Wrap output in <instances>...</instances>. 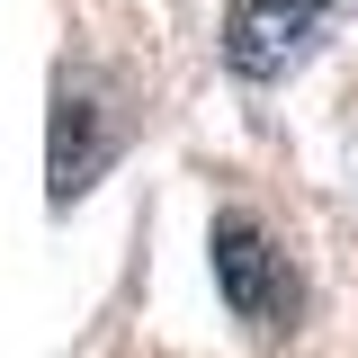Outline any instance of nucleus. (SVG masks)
<instances>
[{"instance_id":"1","label":"nucleus","mask_w":358,"mask_h":358,"mask_svg":"<svg viewBox=\"0 0 358 358\" xmlns=\"http://www.w3.org/2000/svg\"><path fill=\"white\" fill-rule=\"evenodd\" d=\"M206 251H215V287H224V305H233V322H251L260 341H278L296 322V268L268 242V224L242 215V206H224L215 233H206Z\"/></svg>"},{"instance_id":"2","label":"nucleus","mask_w":358,"mask_h":358,"mask_svg":"<svg viewBox=\"0 0 358 358\" xmlns=\"http://www.w3.org/2000/svg\"><path fill=\"white\" fill-rule=\"evenodd\" d=\"M331 9H341V0H233V9H224V63H233L242 81H278V72L322 36Z\"/></svg>"},{"instance_id":"3","label":"nucleus","mask_w":358,"mask_h":358,"mask_svg":"<svg viewBox=\"0 0 358 358\" xmlns=\"http://www.w3.org/2000/svg\"><path fill=\"white\" fill-rule=\"evenodd\" d=\"M108 143H117V126H99V90L63 72V90H54V206H72L99 179Z\"/></svg>"}]
</instances>
